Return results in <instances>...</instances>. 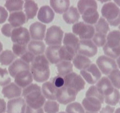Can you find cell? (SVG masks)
Returning a JSON list of instances; mask_svg holds the SVG:
<instances>
[{"label": "cell", "instance_id": "cell-1", "mask_svg": "<svg viewBox=\"0 0 120 113\" xmlns=\"http://www.w3.org/2000/svg\"><path fill=\"white\" fill-rule=\"evenodd\" d=\"M22 96L27 106L34 109L41 108L45 102L41 87L35 84H30L24 88Z\"/></svg>", "mask_w": 120, "mask_h": 113}, {"label": "cell", "instance_id": "cell-2", "mask_svg": "<svg viewBox=\"0 0 120 113\" xmlns=\"http://www.w3.org/2000/svg\"><path fill=\"white\" fill-rule=\"evenodd\" d=\"M30 70L33 78L38 83L48 80L50 75L49 61L44 55H38L30 65Z\"/></svg>", "mask_w": 120, "mask_h": 113}, {"label": "cell", "instance_id": "cell-3", "mask_svg": "<svg viewBox=\"0 0 120 113\" xmlns=\"http://www.w3.org/2000/svg\"><path fill=\"white\" fill-rule=\"evenodd\" d=\"M104 97L100 94L95 86L90 87L82 101L83 107L88 112L97 113L101 109Z\"/></svg>", "mask_w": 120, "mask_h": 113}, {"label": "cell", "instance_id": "cell-4", "mask_svg": "<svg viewBox=\"0 0 120 113\" xmlns=\"http://www.w3.org/2000/svg\"><path fill=\"white\" fill-rule=\"evenodd\" d=\"M104 54L108 57L115 59L120 56V31L114 30L108 33L107 42L103 47Z\"/></svg>", "mask_w": 120, "mask_h": 113}, {"label": "cell", "instance_id": "cell-5", "mask_svg": "<svg viewBox=\"0 0 120 113\" xmlns=\"http://www.w3.org/2000/svg\"><path fill=\"white\" fill-rule=\"evenodd\" d=\"M101 14L104 18L111 26L120 24V8L112 2H108L102 6Z\"/></svg>", "mask_w": 120, "mask_h": 113}, {"label": "cell", "instance_id": "cell-6", "mask_svg": "<svg viewBox=\"0 0 120 113\" xmlns=\"http://www.w3.org/2000/svg\"><path fill=\"white\" fill-rule=\"evenodd\" d=\"M95 31V28L93 25L84 22H79L72 26V32L76 36L78 35L81 40H90L94 37Z\"/></svg>", "mask_w": 120, "mask_h": 113}, {"label": "cell", "instance_id": "cell-7", "mask_svg": "<svg viewBox=\"0 0 120 113\" xmlns=\"http://www.w3.org/2000/svg\"><path fill=\"white\" fill-rule=\"evenodd\" d=\"M64 87H67L78 94V92L85 88V83L81 75L75 72H71L64 77Z\"/></svg>", "mask_w": 120, "mask_h": 113}, {"label": "cell", "instance_id": "cell-8", "mask_svg": "<svg viewBox=\"0 0 120 113\" xmlns=\"http://www.w3.org/2000/svg\"><path fill=\"white\" fill-rule=\"evenodd\" d=\"M64 32L60 26L52 25L48 28L45 37L46 44L49 46L61 45Z\"/></svg>", "mask_w": 120, "mask_h": 113}, {"label": "cell", "instance_id": "cell-9", "mask_svg": "<svg viewBox=\"0 0 120 113\" xmlns=\"http://www.w3.org/2000/svg\"><path fill=\"white\" fill-rule=\"evenodd\" d=\"M97 64L100 71L105 75H109L112 71L118 70V66L114 59L105 55L99 56Z\"/></svg>", "mask_w": 120, "mask_h": 113}, {"label": "cell", "instance_id": "cell-10", "mask_svg": "<svg viewBox=\"0 0 120 113\" xmlns=\"http://www.w3.org/2000/svg\"><path fill=\"white\" fill-rule=\"evenodd\" d=\"M80 74L88 84H94L97 83L101 77V72L95 64H91L85 70H81Z\"/></svg>", "mask_w": 120, "mask_h": 113}, {"label": "cell", "instance_id": "cell-11", "mask_svg": "<svg viewBox=\"0 0 120 113\" xmlns=\"http://www.w3.org/2000/svg\"><path fill=\"white\" fill-rule=\"evenodd\" d=\"M11 40L14 44L26 45L30 42V32L26 28L18 27L15 28L11 34Z\"/></svg>", "mask_w": 120, "mask_h": 113}, {"label": "cell", "instance_id": "cell-12", "mask_svg": "<svg viewBox=\"0 0 120 113\" xmlns=\"http://www.w3.org/2000/svg\"><path fill=\"white\" fill-rule=\"evenodd\" d=\"M98 51L97 47L91 40H80L78 44L77 53L86 57L95 56Z\"/></svg>", "mask_w": 120, "mask_h": 113}, {"label": "cell", "instance_id": "cell-13", "mask_svg": "<svg viewBox=\"0 0 120 113\" xmlns=\"http://www.w3.org/2000/svg\"><path fill=\"white\" fill-rule=\"evenodd\" d=\"M77 94V93L74 91L67 87H63L58 88L56 100L60 104L66 105L75 101Z\"/></svg>", "mask_w": 120, "mask_h": 113}, {"label": "cell", "instance_id": "cell-14", "mask_svg": "<svg viewBox=\"0 0 120 113\" xmlns=\"http://www.w3.org/2000/svg\"><path fill=\"white\" fill-rule=\"evenodd\" d=\"M26 102L21 97L11 99L8 101L7 112V113H25Z\"/></svg>", "mask_w": 120, "mask_h": 113}, {"label": "cell", "instance_id": "cell-15", "mask_svg": "<svg viewBox=\"0 0 120 113\" xmlns=\"http://www.w3.org/2000/svg\"><path fill=\"white\" fill-rule=\"evenodd\" d=\"M46 25L40 22H35L30 26V37L35 41H41L45 37Z\"/></svg>", "mask_w": 120, "mask_h": 113}, {"label": "cell", "instance_id": "cell-16", "mask_svg": "<svg viewBox=\"0 0 120 113\" xmlns=\"http://www.w3.org/2000/svg\"><path fill=\"white\" fill-rule=\"evenodd\" d=\"M95 87H97L99 93L104 97L112 94L115 89L109 79L106 77H104L101 78L97 83Z\"/></svg>", "mask_w": 120, "mask_h": 113}, {"label": "cell", "instance_id": "cell-17", "mask_svg": "<svg viewBox=\"0 0 120 113\" xmlns=\"http://www.w3.org/2000/svg\"><path fill=\"white\" fill-rule=\"evenodd\" d=\"M15 83L20 88H26L31 84L33 81V77L30 71H24L19 72L16 75Z\"/></svg>", "mask_w": 120, "mask_h": 113}, {"label": "cell", "instance_id": "cell-18", "mask_svg": "<svg viewBox=\"0 0 120 113\" xmlns=\"http://www.w3.org/2000/svg\"><path fill=\"white\" fill-rule=\"evenodd\" d=\"M30 65L21 58L16 60L9 66L8 72L10 75L14 78L17 74L24 71H30Z\"/></svg>", "mask_w": 120, "mask_h": 113}, {"label": "cell", "instance_id": "cell-19", "mask_svg": "<svg viewBox=\"0 0 120 113\" xmlns=\"http://www.w3.org/2000/svg\"><path fill=\"white\" fill-rule=\"evenodd\" d=\"M2 94L4 97L8 99L19 98L22 94V89L14 83H11L3 87Z\"/></svg>", "mask_w": 120, "mask_h": 113}, {"label": "cell", "instance_id": "cell-20", "mask_svg": "<svg viewBox=\"0 0 120 113\" xmlns=\"http://www.w3.org/2000/svg\"><path fill=\"white\" fill-rule=\"evenodd\" d=\"M98 7H90L86 9L81 14L82 18L84 23L89 25L95 24L99 19V13Z\"/></svg>", "mask_w": 120, "mask_h": 113}, {"label": "cell", "instance_id": "cell-21", "mask_svg": "<svg viewBox=\"0 0 120 113\" xmlns=\"http://www.w3.org/2000/svg\"><path fill=\"white\" fill-rule=\"evenodd\" d=\"M54 17L55 14L54 11L48 5L41 7L38 12V19L44 24H49L52 21Z\"/></svg>", "mask_w": 120, "mask_h": 113}, {"label": "cell", "instance_id": "cell-22", "mask_svg": "<svg viewBox=\"0 0 120 113\" xmlns=\"http://www.w3.org/2000/svg\"><path fill=\"white\" fill-rule=\"evenodd\" d=\"M61 45L49 46L45 51V56L49 63L52 64H57L61 61L60 58V49Z\"/></svg>", "mask_w": 120, "mask_h": 113}, {"label": "cell", "instance_id": "cell-23", "mask_svg": "<svg viewBox=\"0 0 120 113\" xmlns=\"http://www.w3.org/2000/svg\"><path fill=\"white\" fill-rule=\"evenodd\" d=\"M8 22L14 28L21 27L26 21L25 14L23 11L11 12L8 17Z\"/></svg>", "mask_w": 120, "mask_h": 113}, {"label": "cell", "instance_id": "cell-24", "mask_svg": "<svg viewBox=\"0 0 120 113\" xmlns=\"http://www.w3.org/2000/svg\"><path fill=\"white\" fill-rule=\"evenodd\" d=\"M41 90L45 98L52 101L56 100L58 88L54 86L52 82L47 81L44 83L42 86Z\"/></svg>", "mask_w": 120, "mask_h": 113}, {"label": "cell", "instance_id": "cell-25", "mask_svg": "<svg viewBox=\"0 0 120 113\" xmlns=\"http://www.w3.org/2000/svg\"><path fill=\"white\" fill-rule=\"evenodd\" d=\"M52 10L56 13L62 14L68 11L70 5L68 0H53L49 2Z\"/></svg>", "mask_w": 120, "mask_h": 113}, {"label": "cell", "instance_id": "cell-26", "mask_svg": "<svg viewBox=\"0 0 120 113\" xmlns=\"http://www.w3.org/2000/svg\"><path fill=\"white\" fill-rule=\"evenodd\" d=\"M24 5L26 21L33 19L37 15L38 10L37 4L34 1H25Z\"/></svg>", "mask_w": 120, "mask_h": 113}, {"label": "cell", "instance_id": "cell-27", "mask_svg": "<svg viewBox=\"0 0 120 113\" xmlns=\"http://www.w3.org/2000/svg\"><path fill=\"white\" fill-rule=\"evenodd\" d=\"M80 18V14L78 9L72 6L63 14V19L68 24H76Z\"/></svg>", "mask_w": 120, "mask_h": 113}, {"label": "cell", "instance_id": "cell-28", "mask_svg": "<svg viewBox=\"0 0 120 113\" xmlns=\"http://www.w3.org/2000/svg\"><path fill=\"white\" fill-rule=\"evenodd\" d=\"M72 63L76 68L81 71L89 67L91 64V61L86 56L80 54H77L74 58Z\"/></svg>", "mask_w": 120, "mask_h": 113}, {"label": "cell", "instance_id": "cell-29", "mask_svg": "<svg viewBox=\"0 0 120 113\" xmlns=\"http://www.w3.org/2000/svg\"><path fill=\"white\" fill-rule=\"evenodd\" d=\"M28 49L29 51L37 56L42 55L45 50V45L41 41L33 40L29 42Z\"/></svg>", "mask_w": 120, "mask_h": 113}, {"label": "cell", "instance_id": "cell-30", "mask_svg": "<svg viewBox=\"0 0 120 113\" xmlns=\"http://www.w3.org/2000/svg\"><path fill=\"white\" fill-rule=\"evenodd\" d=\"M79 39L73 33H65L64 35L63 44L64 45L73 49L77 53L78 44H79Z\"/></svg>", "mask_w": 120, "mask_h": 113}, {"label": "cell", "instance_id": "cell-31", "mask_svg": "<svg viewBox=\"0 0 120 113\" xmlns=\"http://www.w3.org/2000/svg\"><path fill=\"white\" fill-rule=\"evenodd\" d=\"M56 68L59 76L64 78L66 75L72 72L73 65L71 61H62L56 64Z\"/></svg>", "mask_w": 120, "mask_h": 113}, {"label": "cell", "instance_id": "cell-32", "mask_svg": "<svg viewBox=\"0 0 120 113\" xmlns=\"http://www.w3.org/2000/svg\"><path fill=\"white\" fill-rule=\"evenodd\" d=\"M76 53L73 49L65 45L61 46L60 49V58L62 61H71L73 60L75 56Z\"/></svg>", "mask_w": 120, "mask_h": 113}, {"label": "cell", "instance_id": "cell-33", "mask_svg": "<svg viewBox=\"0 0 120 113\" xmlns=\"http://www.w3.org/2000/svg\"><path fill=\"white\" fill-rule=\"evenodd\" d=\"M17 56L10 50H5L0 54V63L3 65H11Z\"/></svg>", "mask_w": 120, "mask_h": 113}, {"label": "cell", "instance_id": "cell-34", "mask_svg": "<svg viewBox=\"0 0 120 113\" xmlns=\"http://www.w3.org/2000/svg\"><path fill=\"white\" fill-rule=\"evenodd\" d=\"M23 5H24V1H7L5 3V8L11 13L21 11Z\"/></svg>", "mask_w": 120, "mask_h": 113}, {"label": "cell", "instance_id": "cell-35", "mask_svg": "<svg viewBox=\"0 0 120 113\" xmlns=\"http://www.w3.org/2000/svg\"><path fill=\"white\" fill-rule=\"evenodd\" d=\"M109 30V24L103 17L99 18L97 23L95 24V31L96 33L107 35Z\"/></svg>", "mask_w": 120, "mask_h": 113}, {"label": "cell", "instance_id": "cell-36", "mask_svg": "<svg viewBox=\"0 0 120 113\" xmlns=\"http://www.w3.org/2000/svg\"><path fill=\"white\" fill-rule=\"evenodd\" d=\"M77 7L79 14H81L83 11L90 7H98L97 3L94 0H81L77 3Z\"/></svg>", "mask_w": 120, "mask_h": 113}, {"label": "cell", "instance_id": "cell-37", "mask_svg": "<svg viewBox=\"0 0 120 113\" xmlns=\"http://www.w3.org/2000/svg\"><path fill=\"white\" fill-rule=\"evenodd\" d=\"M120 100V93L116 88H115L112 94L104 97L106 104L112 106H115L118 103Z\"/></svg>", "mask_w": 120, "mask_h": 113}, {"label": "cell", "instance_id": "cell-38", "mask_svg": "<svg viewBox=\"0 0 120 113\" xmlns=\"http://www.w3.org/2000/svg\"><path fill=\"white\" fill-rule=\"evenodd\" d=\"M44 105V111L46 113H57L59 111V104L55 101L48 100Z\"/></svg>", "mask_w": 120, "mask_h": 113}, {"label": "cell", "instance_id": "cell-39", "mask_svg": "<svg viewBox=\"0 0 120 113\" xmlns=\"http://www.w3.org/2000/svg\"><path fill=\"white\" fill-rule=\"evenodd\" d=\"M108 78L109 79L111 84L114 87L117 89H120V71L116 70L112 71L108 75Z\"/></svg>", "mask_w": 120, "mask_h": 113}, {"label": "cell", "instance_id": "cell-40", "mask_svg": "<svg viewBox=\"0 0 120 113\" xmlns=\"http://www.w3.org/2000/svg\"><path fill=\"white\" fill-rule=\"evenodd\" d=\"M66 113H85L84 107L79 102L69 104L66 108Z\"/></svg>", "mask_w": 120, "mask_h": 113}, {"label": "cell", "instance_id": "cell-41", "mask_svg": "<svg viewBox=\"0 0 120 113\" xmlns=\"http://www.w3.org/2000/svg\"><path fill=\"white\" fill-rule=\"evenodd\" d=\"M93 42L98 47H104L107 42V35L98 33H95L93 38Z\"/></svg>", "mask_w": 120, "mask_h": 113}, {"label": "cell", "instance_id": "cell-42", "mask_svg": "<svg viewBox=\"0 0 120 113\" xmlns=\"http://www.w3.org/2000/svg\"><path fill=\"white\" fill-rule=\"evenodd\" d=\"M11 78L6 68H0V86L5 87L11 83Z\"/></svg>", "mask_w": 120, "mask_h": 113}, {"label": "cell", "instance_id": "cell-43", "mask_svg": "<svg viewBox=\"0 0 120 113\" xmlns=\"http://www.w3.org/2000/svg\"><path fill=\"white\" fill-rule=\"evenodd\" d=\"M12 51H13V53L16 56L21 57L28 51L27 46L18 44H14L12 45Z\"/></svg>", "mask_w": 120, "mask_h": 113}, {"label": "cell", "instance_id": "cell-44", "mask_svg": "<svg viewBox=\"0 0 120 113\" xmlns=\"http://www.w3.org/2000/svg\"><path fill=\"white\" fill-rule=\"evenodd\" d=\"M22 60L24 61L25 63L30 64V63H32L35 58V55H34L32 53L29 51L28 50L24 54H23L20 57Z\"/></svg>", "mask_w": 120, "mask_h": 113}, {"label": "cell", "instance_id": "cell-45", "mask_svg": "<svg viewBox=\"0 0 120 113\" xmlns=\"http://www.w3.org/2000/svg\"><path fill=\"white\" fill-rule=\"evenodd\" d=\"M15 28H14L11 24H5L1 28V32L4 35L7 37H11L12 32Z\"/></svg>", "mask_w": 120, "mask_h": 113}, {"label": "cell", "instance_id": "cell-46", "mask_svg": "<svg viewBox=\"0 0 120 113\" xmlns=\"http://www.w3.org/2000/svg\"><path fill=\"white\" fill-rule=\"evenodd\" d=\"M52 83L56 88H61V87H64V78L59 75L56 76V77L53 78Z\"/></svg>", "mask_w": 120, "mask_h": 113}, {"label": "cell", "instance_id": "cell-47", "mask_svg": "<svg viewBox=\"0 0 120 113\" xmlns=\"http://www.w3.org/2000/svg\"><path fill=\"white\" fill-rule=\"evenodd\" d=\"M8 18V12L5 8L0 6V24L6 21Z\"/></svg>", "mask_w": 120, "mask_h": 113}, {"label": "cell", "instance_id": "cell-48", "mask_svg": "<svg viewBox=\"0 0 120 113\" xmlns=\"http://www.w3.org/2000/svg\"><path fill=\"white\" fill-rule=\"evenodd\" d=\"M25 113H44V111L42 108L38 109H34L30 108L28 106H26Z\"/></svg>", "mask_w": 120, "mask_h": 113}, {"label": "cell", "instance_id": "cell-49", "mask_svg": "<svg viewBox=\"0 0 120 113\" xmlns=\"http://www.w3.org/2000/svg\"><path fill=\"white\" fill-rule=\"evenodd\" d=\"M114 110H115L114 107L107 105L101 109V110L100 111V113H114Z\"/></svg>", "mask_w": 120, "mask_h": 113}, {"label": "cell", "instance_id": "cell-50", "mask_svg": "<svg viewBox=\"0 0 120 113\" xmlns=\"http://www.w3.org/2000/svg\"><path fill=\"white\" fill-rule=\"evenodd\" d=\"M6 102L4 99L0 98V113H4L6 111Z\"/></svg>", "mask_w": 120, "mask_h": 113}, {"label": "cell", "instance_id": "cell-51", "mask_svg": "<svg viewBox=\"0 0 120 113\" xmlns=\"http://www.w3.org/2000/svg\"><path fill=\"white\" fill-rule=\"evenodd\" d=\"M116 64H117V66L120 68V56L116 60Z\"/></svg>", "mask_w": 120, "mask_h": 113}, {"label": "cell", "instance_id": "cell-52", "mask_svg": "<svg viewBox=\"0 0 120 113\" xmlns=\"http://www.w3.org/2000/svg\"><path fill=\"white\" fill-rule=\"evenodd\" d=\"M3 44L1 43V42H0V54L1 53L2 51H3Z\"/></svg>", "mask_w": 120, "mask_h": 113}, {"label": "cell", "instance_id": "cell-53", "mask_svg": "<svg viewBox=\"0 0 120 113\" xmlns=\"http://www.w3.org/2000/svg\"><path fill=\"white\" fill-rule=\"evenodd\" d=\"M114 3H115L116 5H118L119 7H120V1H114Z\"/></svg>", "mask_w": 120, "mask_h": 113}, {"label": "cell", "instance_id": "cell-54", "mask_svg": "<svg viewBox=\"0 0 120 113\" xmlns=\"http://www.w3.org/2000/svg\"><path fill=\"white\" fill-rule=\"evenodd\" d=\"M115 113H120V108H117V109L115 110Z\"/></svg>", "mask_w": 120, "mask_h": 113}, {"label": "cell", "instance_id": "cell-55", "mask_svg": "<svg viewBox=\"0 0 120 113\" xmlns=\"http://www.w3.org/2000/svg\"><path fill=\"white\" fill-rule=\"evenodd\" d=\"M85 113H93V112H88V111H86V112H85Z\"/></svg>", "mask_w": 120, "mask_h": 113}, {"label": "cell", "instance_id": "cell-56", "mask_svg": "<svg viewBox=\"0 0 120 113\" xmlns=\"http://www.w3.org/2000/svg\"><path fill=\"white\" fill-rule=\"evenodd\" d=\"M65 113V112L61 111V112H60V113Z\"/></svg>", "mask_w": 120, "mask_h": 113}, {"label": "cell", "instance_id": "cell-57", "mask_svg": "<svg viewBox=\"0 0 120 113\" xmlns=\"http://www.w3.org/2000/svg\"><path fill=\"white\" fill-rule=\"evenodd\" d=\"M118 28H119V30H120V26H119Z\"/></svg>", "mask_w": 120, "mask_h": 113}, {"label": "cell", "instance_id": "cell-58", "mask_svg": "<svg viewBox=\"0 0 120 113\" xmlns=\"http://www.w3.org/2000/svg\"></svg>", "mask_w": 120, "mask_h": 113}]
</instances>
